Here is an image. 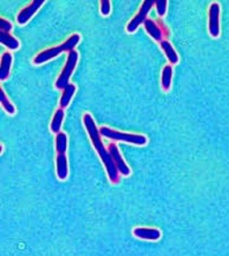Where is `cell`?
Here are the masks:
<instances>
[{
    "instance_id": "1",
    "label": "cell",
    "mask_w": 229,
    "mask_h": 256,
    "mask_svg": "<svg viewBox=\"0 0 229 256\" xmlns=\"http://www.w3.org/2000/svg\"><path fill=\"white\" fill-rule=\"evenodd\" d=\"M84 124L87 132L89 134L90 141L92 142L94 148L98 152L100 158H102V162L106 168V173L111 183H116L119 180L118 170L111 156L110 152L106 149V147L102 142L100 130L96 126L92 116L88 113H86L84 116Z\"/></svg>"
},
{
    "instance_id": "2",
    "label": "cell",
    "mask_w": 229,
    "mask_h": 256,
    "mask_svg": "<svg viewBox=\"0 0 229 256\" xmlns=\"http://www.w3.org/2000/svg\"><path fill=\"white\" fill-rule=\"evenodd\" d=\"M80 35L72 34L71 37L68 38L66 42H64L63 44L56 47L50 48H48L46 50L38 53V55L34 58V63L35 64H40L47 62L48 60H52L56 58V56L60 55V53L64 52H72L74 50V48H76L78 42H80Z\"/></svg>"
},
{
    "instance_id": "3",
    "label": "cell",
    "mask_w": 229,
    "mask_h": 256,
    "mask_svg": "<svg viewBox=\"0 0 229 256\" xmlns=\"http://www.w3.org/2000/svg\"><path fill=\"white\" fill-rule=\"evenodd\" d=\"M100 134L102 136L106 137L114 141L126 142L136 146H144L147 144V138L142 134H128V132L116 131L106 126H102L100 129Z\"/></svg>"
},
{
    "instance_id": "4",
    "label": "cell",
    "mask_w": 229,
    "mask_h": 256,
    "mask_svg": "<svg viewBox=\"0 0 229 256\" xmlns=\"http://www.w3.org/2000/svg\"><path fill=\"white\" fill-rule=\"evenodd\" d=\"M78 58H79V56L76 50L69 52L66 64L64 66L62 73L60 74V77L56 82V88H58L60 90H64V88L69 84V79L71 77L74 69L76 66Z\"/></svg>"
},
{
    "instance_id": "5",
    "label": "cell",
    "mask_w": 229,
    "mask_h": 256,
    "mask_svg": "<svg viewBox=\"0 0 229 256\" xmlns=\"http://www.w3.org/2000/svg\"><path fill=\"white\" fill-rule=\"evenodd\" d=\"M155 3H156V1H154V0H146L142 3L138 14L132 19L131 22L128 24L126 30L128 32H136L137 28L142 24H144L145 21L147 20V16H148V12L152 10Z\"/></svg>"
},
{
    "instance_id": "6",
    "label": "cell",
    "mask_w": 229,
    "mask_h": 256,
    "mask_svg": "<svg viewBox=\"0 0 229 256\" xmlns=\"http://www.w3.org/2000/svg\"><path fill=\"white\" fill-rule=\"evenodd\" d=\"M220 6L214 2L208 9V32L213 38H218L220 34Z\"/></svg>"
},
{
    "instance_id": "7",
    "label": "cell",
    "mask_w": 229,
    "mask_h": 256,
    "mask_svg": "<svg viewBox=\"0 0 229 256\" xmlns=\"http://www.w3.org/2000/svg\"><path fill=\"white\" fill-rule=\"evenodd\" d=\"M45 3L44 0H34L26 8L22 9L17 16V22L19 24H26L27 22L32 18L34 14L40 8V6Z\"/></svg>"
},
{
    "instance_id": "8",
    "label": "cell",
    "mask_w": 229,
    "mask_h": 256,
    "mask_svg": "<svg viewBox=\"0 0 229 256\" xmlns=\"http://www.w3.org/2000/svg\"><path fill=\"white\" fill-rule=\"evenodd\" d=\"M108 152H110L111 156H112V158L114 160L119 173L124 176H128L130 175V173H131L130 168L126 165V163L124 162V160L122 158L121 154L119 152V150L116 144H114V142L110 144L108 146Z\"/></svg>"
},
{
    "instance_id": "9",
    "label": "cell",
    "mask_w": 229,
    "mask_h": 256,
    "mask_svg": "<svg viewBox=\"0 0 229 256\" xmlns=\"http://www.w3.org/2000/svg\"><path fill=\"white\" fill-rule=\"evenodd\" d=\"M132 234L137 238L147 241H158L162 238V233L158 230L148 228H136L132 230Z\"/></svg>"
},
{
    "instance_id": "10",
    "label": "cell",
    "mask_w": 229,
    "mask_h": 256,
    "mask_svg": "<svg viewBox=\"0 0 229 256\" xmlns=\"http://www.w3.org/2000/svg\"><path fill=\"white\" fill-rule=\"evenodd\" d=\"M56 175L60 180H66L68 176V158L66 154H58L56 157Z\"/></svg>"
},
{
    "instance_id": "11",
    "label": "cell",
    "mask_w": 229,
    "mask_h": 256,
    "mask_svg": "<svg viewBox=\"0 0 229 256\" xmlns=\"http://www.w3.org/2000/svg\"><path fill=\"white\" fill-rule=\"evenodd\" d=\"M12 64V55L9 52H6L1 58L0 64V80L4 81L8 77Z\"/></svg>"
},
{
    "instance_id": "12",
    "label": "cell",
    "mask_w": 229,
    "mask_h": 256,
    "mask_svg": "<svg viewBox=\"0 0 229 256\" xmlns=\"http://www.w3.org/2000/svg\"><path fill=\"white\" fill-rule=\"evenodd\" d=\"M144 27L145 30L152 38H154L156 42H162L163 34L162 29L156 24L155 22L152 19H147L144 22Z\"/></svg>"
},
{
    "instance_id": "13",
    "label": "cell",
    "mask_w": 229,
    "mask_h": 256,
    "mask_svg": "<svg viewBox=\"0 0 229 256\" xmlns=\"http://www.w3.org/2000/svg\"><path fill=\"white\" fill-rule=\"evenodd\" d=\"M160 47L163 50V52H165L166 56L171 64H176L178 62L179 58L178 53L176 52L170 42H168L166 40H163L160 42Z\"/></svg>"
},
{
    "instance_id": "14",
    "label": "cell",
    "mask_w": 229,
    "mask_h": 256,
    "mask_svg": "<svg viewBox=\"0 0 229 256\" xmlns=\"http://www.w3.org/2000/svg\"><path fill=\"white\" fill-rule=\"evenodd\" d=\"M0 42L12 50H17L20 46V43L16 38L13 37L12 35L9 34V32H0Z\"/></svg>"
},
{
    "instance_id": "15",
    "label": "cell",
    "mask_w": 229,
    "mask_h": 256,
    "mask_svg": "<svg viewBox=\"0 0 229 256\" xmlns=\"http://www.w3.org/2000/svg\"><path fill=\"white\" fill-rule=\"evenodd\" d=\"M76 87L74 84H69L64 88V92H63L61 98H60V104L61 108H64L68 107L69 103L71 102V98H72L74 94L76 92Z\"/></svg>"
},
{
    "instance_id": "16",
    "label": "cell",
    "mask_w": 229,
    "mask_h": 256,
    "mask_svg": "<svg viewBox=\"0 0 229 256\" xmlns=\"http://www.w3.org/2000/svg\"><path fill=\"white\" fill-rule=\"evenodd\" d=\"M64 112L63 108H58L56 111L55 115L53 116V120L51 122L50 129L54 134H58L60 131V128L62 126V122L64 120Z\"/></svg>"
},
{
    "instance_id": "17",
    "label": "cell",
    "mask_w": 229,
    "mask_h": 256,
    "mask_svg": "<svg viewBox=\"0 0 229 256\" xmlns=\"http://www.w3.org/2000/svg\"><path fill=\"white\" fill-rule=\"evenodd\" d=\"M68 148V137L64 132H60L56 136V150L58 154H64Z\"/></svg>"
},
{
    "instance_id": "18",
    "label": "cell",
    "mask_w": 229,
    "mask_h": 256,
    "mask_svg": "<svg viewBox=\"0 0 229 256\" xmlns=\"http://www.w3.org/2000/svg\"><path fill=\"white\" fill-rule=\"evenodd\" d=\"M172 74H173V69L171 66H166L163 68L162 76V84L163 90H170L172 81Z\"/></svg>"
},
{
    "instance_id": "19",
    "label": "cell",
    "mask_w": 229,
    "mask_h": 256,
    "mask_svg": "<svg viewBox=\"0 0 229 256\" xmlns=\"http://www.w3.org/2000/svg\"><path fill=\"white\" fill-rule=\"evenodd\" d=\"M0 102L2 106L4 108V110L6 111L8 114H14L16 112V108L13 106V104L9 102L8 98L6 96L4 90H1V96H0Z\"/></svg>"
},
{
    "instance_id": "20",
    "label": "cell",
    "mask_w": 229,
    "mask_h": 256,
    "mask_svg": "<svg viewBox=\"0 0 229 256\" xmlns=\"http://www.w3.org/2000/svg\"><path fill=\"white\" fill-rule=\"evenodd\" d=\"M166 4L168 1L166 0H158L155 3L156 8H157L158 14L160 16H165L166 11Z\"/></svg>"
},
{
    "instance_id": "21",
    "label": "cell",
    "mask_w": 229,
    "mask_h": 256,
    "mask_svg": "<svg viewBox=\"0 0 229 256\" xmlns=\"http://www.w3.org/2000/svg\"><path fill=\"white\" fill-rule=\"evenodd\" d=\"M110 2L108 0H102L100 1V12L102 16H108L110 13Z\"/></svg>"
},
{
    "instance_id": "22",
    "label": "cell",
    "mask_w": 229,
    "mask_h": 256,
    "mask_svg": "<svg viewBox=\"0 0 229 256\" xmlns=\"http://www.w3.org/2000/svg\"><path fill=\"white\" fill-rule=\"evenodd\" d=\"M12 30V24L11 22L6 20H4L3 18L0 19V32H9Z\"/></svg>"
}]
</instances>
